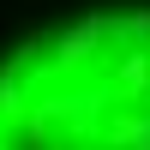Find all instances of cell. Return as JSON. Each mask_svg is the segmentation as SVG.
<instances>
[{
	"label": "cell",
	"mask_w": 150,
	"mask_h": 150,
	"mask_svg": "<svg viewBox=\"0 0 150 150\" xmlns=\"http://www.w3.org/2000/svg\"><path fill=\"white\" fill-rule=\"evenodd\" d=\"M0 150H150V6L42 24L0 66Z\"/></svg>",
	"instance_id": "1"
}]
</instances>
